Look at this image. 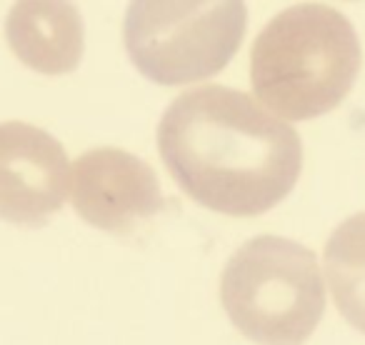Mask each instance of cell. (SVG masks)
<instances>
[{
    "mask_svg": "<svg viewBox=\"0 0 365 345\" xmlns=\"http://www.w3.org/2000/svg\"><path fill=\"white\" fill-rule=\"evenodd\" d=\"M355 28L323 3L290 6L255 38L250 83L255 96L288 120H310L343 103L360 73Z\"/></svg>",
    "mask_w": 365,
    "mask_h": 345,
    "instance_id": "cell-2",
    "label": "cell"
},
{
    "mask_svg": "<svg viewBox=\"0 0 365 345\" xmlns=\"http://www.w3.org/2000/svg\"><path fill=\"white\" fill-rule=\"evenodd\" d=\"M6 38L21 63L46 76H63L83 58V18L73 3L26 0L8 13Z\"/></svg>",
    "mask_w": 365,
    "mask_h": 345,
    "instance_id": "cell-7",
    "label": "cell"
},
{
    "mask_svg": "<svg viewBox=\"0 0 365 345\" xmlns=\"http://www.w3.org/2000/svg\"><path fill=\"white\" fill-rule=\"evenodd\" d=\"M220 303L253 343L303 345L325 313L318 258L288 238H250L225 263Z\"/></svg>",
    "mask_w": 365,
    "mask_h": 345,
    "instance_id": "cell-3",
    "label": "cell"
},
{
    "mask_svg": "<svg viewBox=\"0 0 365 345\" xmlns=\"http://www.w3.org/2000/svg\"><path fill=\"white\" fill-rule=\"evenodd\" d=\"M73 208L93 228L130 233L160 213V183L143 158L120 148H93L73 163Z\"/></svg>",
    "mask_w": 365,
    "mask_h": 345,
    "instance_id": "cell-6",
    "label": "cell"
},
{
    "mask_svg": "<svg viewBox=\"0 0 365 345\" xmlns=\"http://www.w3.org/2000/svg\"><path fill=\"white\" fill-rule=\"evenodd\" d=\"M71 188L66 148L31 123H0V218L38 228L63 208Z\"/></svg>",
    "mask_w": 365,
    "mask_h": 345,
    "instance_id": "cell-5",
    "label": "cell"
},
{
    "mask_svg": "<svg viewBox=\"0 0 365 345\" xmlns=\"http://www.w3.org/2000/svg\"><path fill=\"white\" fill-rule=\"evenodd\" d=\"M158 148L182 193L233 218L275 208L303 168L298 130L228 86L180 93L160 118Z\"/></svg>",
    "mask_w": 365,
    "mask_h": 345,
    "instance_id": "cell-1",
    "label": "cell"
},
{
    "mask_svg": "<svg viewBox=\"0 0 365 345\" xmlns=\"http://www.w3.org/2000/svg\"><path fill=\"white\" fill-rule=\"evenodd\" d=\"M238 0H138L123 26L128 56L158 86H188L220 73L245 38Z\"/></svg>",
    "mask_w": 365,
    "mask_h": 345,
    "instance_id": "cell-4",
    "label": "cell"
},
{
    "mask_svg": "<svg viewBox=\"0 0 365 345\" xmlns=\"http://www.w3.org/2000/svg\"><path fill=\"white\" fill-rule=\"evenodd\" d=\"M325 273L335 308L365 333V213L350 215L325 245Z\"/></svg>",
    "mask_w": 365,
    "mask_h": 345,
    "instance_id": "cell-8",
    "label": "cell"
}]
</instances>
